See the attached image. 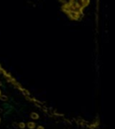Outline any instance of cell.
Instances as JSON below:
<instances>
[{"label": "cell", "mask_w": 115, "mask_h": 129, "mask_svg": "<svg viewBox=\"0 0 115 129\" xmlns=\"http://www.w3.org/2000/svg\"><path fill=\"white\" fill-rule=\"evenodd\" d=\"M19 127H20V128H24V127H25V124H24V123H22V122H21V123H20V124H19Z\"/></svg>", "instance_id": "obj_4"}, {"label": "cell", "mask_w": 115, "mask_h": 129, "mask_svg": "<svg viewBox=\"0 0 115 129\" xmlns=\"http://www.w3.org/2000/svg\"><path fill=\"white\" fill-rule=\"evenodd\" d=\"M31 118H33V119H38L39 118V115L37 113H35V112H33L32 114H31Z\"/></svg>", "instance_id": "obj_2"}, {"label": "cell", "mask_w": 115, "mask_h": 129, "mask_svg": "<svg viewBox=\"0 0 115 129\" xmlns=\"http://www.w3.org/2000/svg\"><path fill=\"white\" fill-rule=\"evenodd\" d=\"M0 93H1V92H0ZM0 95H1V94H0Z\"/></svg>", "instance_id": "obj_7"}, {"label": "cell", "mask_w": 115, "mask_h": 129, "mask_svg": "<svg viewBox=\"0 0 115 129\" xmlns=\"http://www.w3.org/2000/svg\"><path fill=\"white\" fill-rule=\"evenodd\" d=\"M37 129H44V127L43 126H41V125H39L37 127Z\"/></svg>", "instance_id": "obj_5"}, {"label": "cell", "mask_w": 115, "mask_h": 129, "mask_svg": "<svg viewBox=\"0 0 115 129\" xmlns=\"http://www.w3.org/2000/svg\"><path fill=\"white\" fill-rule=\"evenodd\" d=\"M27 126H28V128L29 129H34L36 125H35V123H34V122H28Z\"/></svg>", "instance_id": "obj_1"}, {"label": "cell", "mask_w": 115, "mask_h": 129, "mask_svg": "<svg viewBox=\"0 0 115 129\" xmlns=\"http://www.w3.org/2000/svg\"><path fill=\"white\" fill-rule=\"evenodd\" d=\"M0 85H1V83H0Z\"/></svg>", "instance_id": "obj_6"}, {"label": "cell", "mask_w": 115, "mask_h": 129, "mask_svg": "<svg viewBox=\"0 0 115 129\" xmlns=\"http://www.w3.org/2000/svg\"><path fill=\"white\" fill-rule=\"evenodd\" d=\"M0 100H3V101H5V100H7V97L5 95H0Z\"/></svg>", "instance_id": "obj_3"}]
</instances>
